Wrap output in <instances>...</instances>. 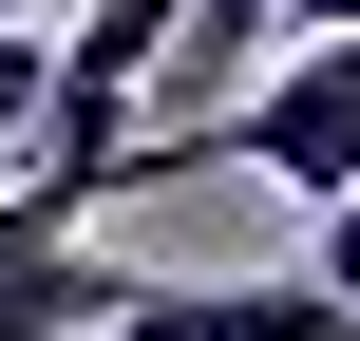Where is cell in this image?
Segmentation results:
<instances>
[{"label":"cell","mask_w":360,"mask_h":341,"mask_svg":"<svg viewBox=\"0 0 360 341\" xmlns=\"http://www.w3.org/2000/svg\"><path fill=\"white\" fill-rule=\"evenodd\" d=\"M266 38H285V0H190V38H171V95H228Z\"/></svg>","instance_id":"cell-3"},{"label":"cell","mask_w":360,"mask_h":341,"mask_svg":"<svg viewBox=\"0 0 360 341\" xmlns=\"http://www.w3.org/2000/svg\"><path fill=\"white\" fill-rule=\"evenodd\" d=\"M114 341H360L342 285H133Z\"/></svg>","instance_id":"cell-2"},{"label":"cell","mask_w":360,"mask_h":341,"mask_svg":"<svg viewBox=\"0 0 360 341\" xmlns=\"http://www.w3.org/2000/svg\"><path fill=\"white\" fill-rule=\"evenodd\" d=\"M304 285H342V304H360V190L323 209V247H304Z\"/></svg>","instance_id":"cell-5"},{"label":"cell","mask_w":360,"mask_h":341,"mask_svg":"<svg viewBox=\"0 0 360 341\" xmlns=\"http://www.w3.org/2000/svg\"><path fill=\"white\" fill-rule=\"evenodd\" d=\"M228 171H266V190H304V209H342V190H360V38H304L285 76H247Z\"/></svg>","instance_id":"cell-1"},{"label":"cell","mask_w":360,"mask_h":341,"mask_svg":"<svg viewBox=\"0 0 360 341\" xmlns=\"http://www.w3.org/2000/svg\"><path fill=\"white\" fill-rule=\"evenodd\" d=\"M0 19H76V0H0Z\"/></svg>","instance_id":"cell-7"},{"label":"cell","mask_w":360,"mask_h":341,"mask_svg":"<svg viewBox=\"0 0 360 341\" xmlns=\"http://www.w3.org/2000/svg\"><path fill=\"white\" fill-rule=\"evenodd\" d=\"M38 114H57V19H0V171L38 152Z\"/></svg>","instance_id":"cell-4"},{"label":"cell","mask_w":360,"mask_h":341,"mask_svg":"<svg viewBox=\"0 0 360 341\" xmlns=\"http://www.w3.org/2000/svg\"><path fill=\"white\" fill-rule=\"evenodd\" d=\"M0 247H38V190H19V171H0Z\"/></svg>","instance_id":"cell-6"}]
</instances>
